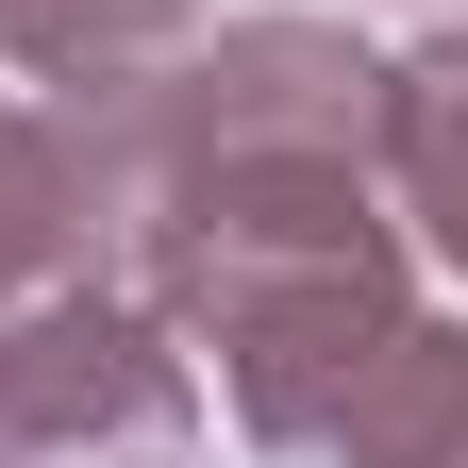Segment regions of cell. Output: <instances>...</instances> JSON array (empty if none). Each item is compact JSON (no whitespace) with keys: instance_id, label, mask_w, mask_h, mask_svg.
I'll list each match as a JSON object with an SVG mask.
<instances>
[{"instance_id":"7a4b0ae2","label":"cell","mask_w":468,"mask_h":468,"mask_svg":"<svg viewBox=\"0 0 468 468\" xmlns=\"http://www.w3.org/2000/svg\"><path fill=\"white\" fill-rule=\"evenodd\" d=\"M385 151H401V201H419L452 251H468V34L401 68V101H385Z\"/></svg>"},{"instance_id":"3957f363","label":"cell","mask_w":468,"mask_h":468,"mask_svg":"<svg viewBox=\"0 0 468 468\" xmlns=\"http://www.w3.org/2000/svg\"><path fill=\"white\" fill-rule=\"evenodd\" d=\"M167 17H185V0H0V50H17V68H117V50H151Z\"/></svg>"},{"instance_id":"277c9868","label":"cell","mask_w":468,"mask_h":468,"mask_svg":"<svg viewBox=\"0 0 468 468\" xmlns=\"http://www.w3.org/2000/svg\"><path fill=\"white\" fill-rule=\"evenodd\" d=\"M50 234H68V167H50L17 117H0V284H17V268H50Z\"/></svg>"},{"instance_id":"6da1fadb","label":"cell","mask_w":468,"mask_h":468,"mask_svg":"<svg viewBox=\"0 0 468 468\" xmlns=\"http://www.w3.org/2000/svg\"><path fill=\"white\" fill-rule=\"evenodd\" d=\"M0 468H185V368L117 302L17 318L0 335Z\"/></svg>"}]
</instances>
